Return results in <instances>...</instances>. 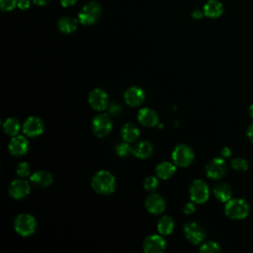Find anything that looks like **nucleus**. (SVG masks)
Returning a JSON list of instances; mask_svg holds the SVG:
<instances>
[{
  "mask_svg": "<svg viewBox=\"0 0 253 253\" xmlns=\"http://www.w3.org/2000/svg\"><path fill=\"white\" fill-rule=\"evenodd\" d=\"M91 186L98 194L109 195L116 189V178L111 172L100 170L93 176Z\"/></svg>",
  "mask_w": 253,
  "mask_h": 253,
  "instance_id": "nucleus-1",
  "label": "nucleus"
},
{
  "mask_svg": "<svg viewBox=\"0 0 253 253\" xmlns=\"http://www.w3.org/2000/svg\"><path fill=\"white\" fill-rule=\"evenodd\" d=\"M250 211L248 203L243 199L231 198L225 203L224 212L225 215L231 219H243Z\"/></svg>",
  "mask_w": 253,
  "mask_h": 253,
  "instance_id": "nucleus-2",
  "label": "nucleus"
},
{
  "mask_svg": "<svg viewBox=\"0 0 253 253\" xmlns=\"http://www.w3.org/2000/svg\"><path fill=\"white\" fill-rule=\"evenodd\" d=\"M102 8L98 2L92 1L85 4L78 14V20L82 25L90 26L96 23L101 16Z\"/></svg>",
  "mask_w": 253,
  "mask_h": 253,
  "instance_id": "nucleus-3",
  "label": "nucleus"
},
{
  "mask_svg": "<svg viewBox=\"0 0 253 253\" xmlns=\"http://www.w3.org/2000/svg\"><path fill=\"white\" fill-rule=\"evenodd\" d=\"M14 228L19 235L29 236L37 228L36 218L29 213H20L14 220Z\"/></svg>",
  "mask_w": 253,
  "mask_h": 253,
  "instance_id": "nucleus-4",
  "label": "nucleus"
},
{
  "mask_svg": "<svg viewBox=\"0 0 253 253\" xmlns=\"http://www.w3.org/2000/svg\"><path fill=\"white\" fill-rule=\"evenodd\" d=\"M189 193L192 202L195 204H204L210 197L209 186L205 181L201 179L194 180L191 183Z\"/></svg>",
  "mask_w": 253,
  "mask_h": 253,
  "instance_id": "nucleus-5",
  "label": "nucleus"
},
{
  "mask_svg": "<svg viewBox=\"0 0 253 253\" xmlns=\"http://www.w3.org/2000/svg\"><path fill=\"white\" fill-rule=\"evenodd\" d=\"M172 159L174 164L180 167L189 166L194 160V152L187 144H178L172 151Z\"/></svg>",
  "mask_w": 253,
  "mask_h": 253,
  "instance_id": "nucleus-6",
  "label": "nucleus"
},
{
  "mask_svg": "<svg viewBox=\"0 0 253 253\" xmlns=\"http://www.w3.org/2000/svg\"><path fill=\"white\" fill-rule=\"evenodd\" d=\"M113 127V124L109 115L102 113L97 115L92 121V131L98 137L107 136Z\"/></svg>",
  "mask_w": 253,
  "mask_h": 253,
  "instance_id": "nucleus-7",
  "label": "nucleus"
},
{
  "mask_svg": "<svg viewBox=\"0 0 253 253\" xmlns=\"http://www.w3.org/2000/svg\"><path fill=\"white\" fill-rule=\"evenodd\" d=\"M227 171V166L224 158L215 157L211 159L206 166V174L210 179L219 180Z\"/></svg>",
  "mask_w": 253,
  "mask_h": 253,
  "instance_id": "nucleus-8",
  "label": "nucleus"
},
{
  "mask_svg": "<svg viewBox=\"0 0 253 253\" xmlns=\"http://www.w3.org/2000/svg\"><path fill=\"white\" fill-rule=\"evenodd\" d=\"M184 234L192 244H200L206 237L204 228L197 222H187L184 225Z\"/></svg>",
  "mask_w": 253,
  "mask_h": 253,
  "instance_id": "nucleus-9",
  "label": "nucleus"
},
{
  "mask_svg": "<svg viewBox=\"0 0 253 253\" xmlns=\"http://www.w3.org/2000/svg\"><path fill=\"white\" fill-rule=\"evenodd\" d=\"M44 124L39 117H29L23 124V132L27 136L36 137L43 132Z\"/></svg>",
  "mask_w": 253,
  "mask_h": 253,
  "instance_id": "nucleus-10",
  "label": "nucleus"
},
{
  "mask_svg": "<svg viewBox=\"0 0 253 253\" xmlns=\"http://www.w3.org/2000/svg\"><path fill=\"white\" fill-rule=\"evenodd\" d=\"M88 102L89 105L96 111H103L108 107L109 98L107 93L100 89L96 88L93 89L88 95Z\"/></svg>",
  "mask_w": 253,
  "mask_h": 253,
  "instance_id": "nucleus-11",
  "label": "nucleus"
},
{
  "mask_svg": "<svg viewBox=\"0 0 253 253\" xmlns=\"http://www.w3.org/2000/svg\"><path fill=\"white\" fill-rule=\"evenodd\" d=\"M142 246L143 250L147 253H161L166 247V241L161 235L152 234L145 237Z\"/></svg>",
  "mask_w": 253,
  "mask_h": 253,
  "instance_id": "nucleus-12",
  "label": "nucleus"
},
{
  "mask_svg": "<svg viewBox=\"0 0 253 253\" xmlns=\"http://www.w3.org/2000/svg\"><path fill=\"white\" fill-rule=\"evenodd\" d=\"M145 208L152 214L162 213L166 208L164 199L156 193H152L145 199Z\"/></svg>",
  "mask_w": 253,
  "mask_h": 253,
  "instance_id": "nucleus-13",
  "label": "nucleus"
},
{
  "mask_svg": "<svg viewBox=\"0 0 253 253\" xmlns=\"http://www.w3.org/2000/svg\"><path fill=\"white\" fill-rule=\"evenodd\" d=\"M9 151L14 156H22L26 154L29 150V141L23 135H15L12 136L9 145Z\"/></svg>",
  "mask_w": 253,
  "mask_h": 253,
  "instance_id": "nucleus-14",
  "label": "nucleus"
},
{
  "mask_svg": "<svg viewBox=\"0 0 253 253\" xmlns=\"http://www.w3.org/2000/svg\"><path fill=\"white\" fill-rule=\"evenodd\" d=\"M9 195L15 200H21L29 195L30 193V184L22 179L14 180L9 188H8Z\"/></svg>",
  "mask_w": 253,
  "mask_h": 253,
  "instance_id": "nucleus-15",
  "label": "nucleus"
},
{
  "mask_svg": "<svg viewBox=\"0 0 253 253\" xmlns=\"http://www.w3.org/2000/svg\"><path fill=\"white\" fill-rule=\"evenodd\" d=\"M126 103L130 107H136L144 102L145 94L144 91L136 86H131L126 89L124 95Z\"/></svg>",
  "mask_w": 253,
  "mask_h": 253,
  "instance_id": "nucleus-16",
  "label": "nucleus"
},
{
  "mask_svg": "<svg viewBox=\"0 0 253 253\" xmlns=\"http://www.w3.org/2000/svg\"><path fill=\"white\" fill-rule=\"evenodd\" d=\"M137 120L143 126L152 127L158 123V115L150 108H142L138 111Z\"/></svg>",
  "mask_w": 253,
  "mask_h": 253,
  "instance_id": "nucleus-17",
  "label": "nucleus"
},
{
  "mask_svg": "<svg viewBox=\"0 0 253 253\" xmlns=\"http://www.w3.org/2000/svg\"><path fill=\"white\" fill-rule=\"evenodd\" d=\"M31 183L38 188H45L51 185L53 178L52 175L45 170H38L34 172L30 177Z\"/></svg>",
  "mask_w": 253,
  "mask_h": 253,
  "instance_id": "nucleus-18",
  "label": "nucleus"
},
{
  "mask_svg": "<svg viewBox=\"0 0 253 253\" xmlns=\"http://www.w3.org/2000/svg\"><path fill=\"white\" fill-rule=\"evenodd\" d=\"M204 15L208 18H218L223 13V5L218 0H209L203 7Z\"/></svg>",
  "mask_w": 253,
  "mask_h": 253,
  "instance_id": "nucleus-19",
  "label": "nucleus"
},
{
  "mask_svg": "<svg viewBox=\"0 0 253 253\" xmlns=\"http://www.w3.org/2000/svg\"><path fill=\"white\" fill-rule=\"evenodd\" d=\"M213 195L218 201L226 203L232 198L231 187L224 182H219L213 187Z\"/></svg>",
  "mask_w": 253,
  "mask_h": 253,
  "instance_id": "nucleus-20",
  "label": "nucleus"
},
{
  "mask_svg": "<svg viewBox=\"0 0 253 253\" xmlns=\"http://www.w3.org/2000/svg\"><path fill=\"white\" fill-rule=\"evenodd\" d=\"M153 152V145L147 140H141L137 142L132 148V153L134 156L140 159H146L151 156Z\"/></svg>",
  "mask_w": 253,
  "mask_h": 253,
  "instance_id": "nucleus-21",
  "label": "nucleus"
},
{
  "mask_svg": "<svg viewBox=\"0 0 253 253\" xmlns=\"http://www.w3.org/2000/svg\"><path fill=\"white\" fill-rule=\"evenodd\" d=\"M121 136L124 141L126 142H133L139 136V129L138 127L132 123H126L123 126L121 129Z\"/></svg>",
  "mask_w": 253,
  "mask_h": 253,
  "instance_id": "nucleus-22",
  "label": "nucleus"
},
{
  "mask_svg": "<svg viewBox=\"0 0 253 253\" xmlns=\"http://www.w3.org/2000/svg\"><path fill=\"white\" fill-rule=\"evenodd\" d=\"M175 171H176V167L174 166V164L168 161L160 162L159 164H157L155 168V173L157 177L163 180L169 179L175 173Z\"/></svg>",
  "mask_w": 253,
  "mask_h": 253,
  "instance_id": "nucleus-23",
  "label": "nucleus"
},
{
  "mask_svg": "<svg viewBox=\"0 0 253 253\" xmlns=\"http://www.w3.org/2000/svg\"><path fill=\"white\" fill-rule=\"evenodd\" d=\"M57 28L63 34H71L77 28V21L72 17H62L57 23Z\"/></svg>",
  "mask_w": 253,
  "mask_h": 253,
  "instance_id": "nucleus-24",
  "label": "nucleus"
},
{
  "mask_svg": "<svg viewBox=\"0 0 253 253\" xmlns=\"http://www.w3.org/2000/svg\"><path fill=\"white\" fill-rule=\"evenodd\" d=\"M174 220L169 215H163L157 222V230L161 235H169L174 229Z\"/></svg>",
  "mask_w": 253,
  "mask_h": 253,
  "instance_id": "nucleus-25",
  "label": "nucleus"
},
{
  "mask_svg": "<svg viewBox=\"0 0 253 253\" xmlns=\"http://www.w3.org/2000/svg\"><path fill=\"white\" fill-rule=\"evenodd\" d=\"M21 128V125L17 119L14 118H8L3 124V129L6 134L10 136H15L18 134L19 130Z\"/></svg>",
  "mask_w": 253,
  "mask_h": 253,
  "instance_id": "nucleus-26",
  "label": "nucleus"
},
{
  "mask_svg": "<svg viewBox=\"0 0 253 253\" xmlns=\"http://www.w3.org/2000/svg\"><path fill=\"white\" fill-rule=\"evenodd\" d=\"M230 166L236 171H246L249 167V164L246 159L241 157H236L230 161Z\"/></svg>",
  "mask_w": 253,
  "mask_h": 253,
  "instance_id": "nucleus-27",
  "label": "nucleus"
},
{
  "mask_svg": "<svg viewBox=\"0 0 253 253\" xmlns=\"http://www.w3.org/2000/svg\"><path fill=\"white\" fill-rule=\"evenodd\" d=\"M200 251L203 253H215L220 251V247L214 241H208L201 246Z\"/></svg>",
  "mask_w": 253,
  "mask_h": 253,
  "instance_id": "nucleus-28",
  "label": "nucleus"
},
{
  "mask_svg": "<svg viewBox=\"0 0 253 253\" xmlns=\"http://www.w3.org/2000/svg\"><path fill=\"white\" fill-rule=\"evenodd\" d=\"M158 180L154 176H148L143 182V187L148 192H154L158 188Z\"/></svg>",
  "mask_w": 253,
  "mask_h": 253,
  "instance_id": "nucleus-29",
  "label": "nucleus"
},
{
  "mask_svg": "<svg viewBox=\"0 0 253 253\" xmlns=\"http://www.w3.org/2000/svg\"><path fill=\"white\" fill-rule=\"evenodd\" d=\"M116 151H117V154L121 157H126L127 156L130 152H132V148L129 146L128 142L126 141H124L122 143H119L116 147Z\"/></svg>",
  "mask_w": 253,
  "mask_h": 253,
  "instance_id": "nucleus-30",
  "label": "nucleus"
},
{
  "mask_svg": "<svg viewBox=\"0 0 253 253\" xmlns=\"http://www.w3.org/2000/svg\"><path fill=\"white\" fill-rule=\"evenodd\" d=\"M16 173L21 178L28 177L31 174V167L27 162H21L16 168Z\"/></svg>",
  "mask_w": 253,
  "mask_h": 253,
  "instance_id": "nucleus-31",
  "label": "nucleus"
},
{
  "mask_svg": "<svg viewBox=\"0 0 253 253\" xmlns=\"http://www.w3.org/2000/svg\"><path fill=\"white\" fill-rule=\"evenodd\" d=\"M18 3V0H0V7L3 11L13 10Z\"/></svg>",
  "mask_w": 253,
  "mask_h": 253,
  "instance_id": "nucleus-32",
  "label": "nucleus"
},
{
  "mask_svg": "<svg viewBox=\"0 0 253 253\" xmlns=\"http://www.w3.org/2000/svg\"><path fill=\"white\" fill-rule=\"evenodd\" d=\"M195 211H196V208L193 203H187L183 207V211L185 214H192Z\"/></svg>",
  "mask_w": 253,
  "mask_h": 253,
  "instance_id": "nucleus-33",
  "label": "nucleus"
},
{
  "mask_svg": "<svg viewBox=\"0 0 253 253\" xmlns=\"http://www.w3.org/2000/svg\"><path fill=\"white\" fill-rule=\"evenodd\" d=\"M30 5H31L30 0H18V3H17L18 8L21 10L28 9L30 7Z\"/></svg>",
  "mask_w": 253,
  "mask_h": 253,
  "instance_id": "nucleus-34",
  "label": "nucleus"
},
{
  "mask_svg": "<svg viewBox=\"0 0 253 253\" xmlns=\"http://www.w3.org/2000/svg\"><path fill=\"white\" fill-rule=\"evenodd\" d=\"M220 155L222 158H228L230 157L231 155V150L229 147H223L221 150H220Z\"/></svg>",
  "mask_w": 253,
  "mask_h": 253,
  "instance_id": "nucleus-35",
  "label": "nucleus"
},
{
  "mask_svg": "<svg viewBox=\"0 0 253 253\" xmlns=\"http://www.w3.org/2000/svg\"><path fill=\"white\" fill-rule=\"evenodd\" d=\"M246 134H247V137L249 138V140L251 142H253V123H251L248 127H247V130H246Z\"/></svg>",
  "mask_w": 253,
  "mask_h": 253,
  "instance_id": "nucleus-36",
  "label": "nucleus"
},
{
  "mask_svg": "<svg viewBox=\"0 0 253 253\" xmlns=\"http://www.w3.org/2000/svg\"><path fill=\"white\" fill-rule=\"evenodd\" d=\"M110 112L113 115H118L121 112V107L119 105H117V104H112L110 106Z\"/></svg>",
  "mask_w": 253,
  "mask_h": 253,
  "instance_id": "nucleus-37",
  "label": "nucleus"
},
{
  "mask_svg": "<svg viewBox=\"0 0 253 253\" xmlns=\"http://www.w3.org/2000/svg\"><path fill=\"white\" fill-rule=\"evenodd\" d=\"M204 15V12L203 11H200V10H194L192 12V17L195 19V20H200Z\"/></svg>",
  "mask_w": 253,
  "mask_h": 253,
  "instance_id": "nucleus-38",
  "label": "nucleus"
},
{
  "mask_svg": "<svg viewBox=\"0 0 253 253\" xmlns=\"http://www.w3.org/2000/svg\"><path fill=\"white\" fill-rule=\"evenodd\" d=\"M77 2V0H60V3L63 7H69L74 5Z\"/></svg>",
  "mask_w": 253,
  "mask_h": 253,
  "instance_id": "nucleus-39",
  "label": "nucleus"
},
{
  "mask_svg": "<svg viewBox=\"0 0 253 253\" xmlns=\"http://www.w3.org/2000/svg\"><path fill=\"white\" fill-rule=\"evenodd\" d=\"M33 2L38 6H44L50 2V0H33Z\"/></svg>",
  "mask_w": 253,
  "mask_h": 253,
  "instance_id": "nucleus-40",
  "label": "nucleus"
},
{
  "mask_svg": "<svg viewBox=\"0 0 253 253\" xmlns=\"http://www.w3.org/2000/svg\"><path fill=\"white\" fill-rule=\"evenodd\" d=\"M249 115L253 119V104H251L249 107Z\"/></svg>",
  "mask_w": 253,
  "mask_h": 253,
  "instance_id": "nucleus-41",
  "label": "nucleus"
}]
</instances>
